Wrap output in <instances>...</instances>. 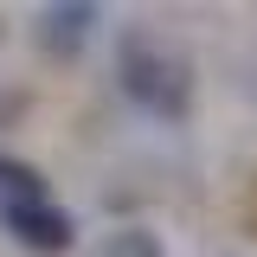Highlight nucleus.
Returning a JSON list of instances; mask_svg holds the SVG:
<instances>
[{
  "label": "nucleus",
  "instance_id": "nucleus-1",
  "mask_svg": "<svg viewBox=\"0 0 257 257\" xmlns=\"http://www.w3.org/2000/svg\"><path fill=\"white\" fill-rule=\"evenodd\" d=\"M122 90L148 109V116H187L193 103V71L174 52H161L155 39H142V32H128L122 39Z\"/></svg>",
  "mask_w": 257,
  "mask_h": 257
},
{
  "label": "nucleus",
  "instance_id": "nucleus-2",
  "mask_svg": "<svg viewBox=\"0 0 257 257\" xmlns=\"http://www.w3.org/2000/svg\"><path fill=\"white\" fill-rule=\"evenodd\" d=\"M0 219H7V231H13V244H26V251H39V257H58V251H71V244H77L71 212H64V206H52V199L0 206Z\"/></svg>",
  "mask_w": 257,
  "mask_h": 257
},
{
  "label": "nucleus",
  "instance_id": "nucleus-3",
  "mask_svg": "<svg viewBox=\"0 0 257 257\" xmlns=\"http://www.w3.org/2000/svg\"><path fill=\"white\" fill-rule=\"evenodd\" d=\"M90 26H96V7H45V20H39V39H45V52L71 58V52H84Z\"/></svg>",
  "mask_w": 257,
  "mask_h": 257
},
{
  "label": "nucleus",
  "instance_id": "nucleus-4",
  "mask_svg": "<svg viewBox=\"0 0 257 257\" xmlns=\"http://www.w3.org/2000/svg\"><path fill=\"white\" fill-rule=\"evenodd\" d=\"M26 199H45L39 167H26V161H13V155H0V206H26Z\"/></svg>",
  "mask_w": 257,
  "mask_h": 257
},
{
  "label": "nucleus",
  "instance_id": "nucleus-5",
  "mask_svg": "<svg viewBox=\"0 0 257 257\" xmlns=\"http://www.w3.org/2000/svg\"><path fill=\"white\" fill-rule=\"evenodd\" d=\"M109 257H161V244H155V231H122L109 244Z\"/></svg>",
  "mask_w": 257,
  "mask_h": 257
}]
</instances>
